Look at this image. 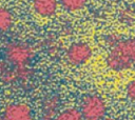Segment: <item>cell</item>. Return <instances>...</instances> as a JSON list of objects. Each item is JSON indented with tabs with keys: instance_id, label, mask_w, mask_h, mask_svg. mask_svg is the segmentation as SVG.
Wrapping results in <instances>:
<instances>
[{
	"instance_id": "cell-2",
	"label": "cell",
	"mask_w": 135,
	"mask_h": 120,
	"mask_svg": "<svg viewBox=\"0 0 135 120\" xmlns=\"http://www.w3.org/2000/svg\"><path fill=\"white\" fill-rule=\"evenodd\" d=\"M4 55L8 63L14 67H25L32 62L35 52L34 48L24 42L15 41L6 45Z\"/></svg>"
},
{
	"instance_id": "cell-3",
	"label": "cell",
	"mask_w": 135,
	"mask_h": 120,
	"mask_svg": "<svg viewBox=\"0 0 135 120\" xmlns=\"http://www.w3.org/2000/svg\"><path fill=\"white\" fill-rule=\"evenodd\" d=\"M80 112L84 120H103L107 114V103L99 95L90 94L82 98Z\"/></svg>"
},
{
	"instance_id": "cell-4",
	"label": "cell",
	"mask_w": 135,
	"mask_h": 120,
	"mask_svg": "<svg viewBox=\"0 0 135 120\" xmlns=\"http://www.w3.org/2000/svg\"><path fill=\"white\" fill-rule=\"evenodd\" d=\"M92 56L93 49L91 45L83 41L72 43L65 52V59L69 64L73 66H80L85 64L90 61Z\"/></svg>"
},
{
	"instance_id": "cell-8",
	"label": "cell",
	"mask_w": 135,
	"mask_h": 120,
	"mask_svg": "<svg viewBox=\"0 0 135 120\" xmlns=\"http://www.w3.org/2000/svg\"><path fill=\"white\" fill-rule=\"evenodd\" d=\"M14 22V18L12 13L5 8V7H0V33H5L7 32Z\"/></svg>"
},
{
	"instance_id": "cell-14",
	"label": "cell",
	"mask_w": 135,
	"mask_h": 120,
	"mask_svg": "<svg viewBox=\"0 0 135 120\" xmlns=\"http://www.w3.org/2000/svg\"><path fill=\"white\" fill-rule=\"evenodd\" d=\"M0 120H3V118H2V117H0Z\"/></svg>"
},
{
	"instance_id": "cell-5",
	"label": "cell",
	"mask_w": 135,
	"mask_h": 120,
	"mask_svg": "<svg viewBox=\"0 0 135 120\" xmlns=\"http://www.w3.org/2000/svg\"><path fill=\"white\" fill-rule=\"evenodd\" d=\"M2 118L3 120H33V113L25 103H11L4 107Z\"/></svg>"
},
{
	"instance_id": "cell-13",
	"label": "cell",
	"mask_w": 135,
	"mask_h": 120,
	"mask_svg": "<svg viewBox=\"0 0 135 120\" xmlns=\"http://www.w3.org/2000/svg\"><path fill=\"white\" fill-rule=\"evenodd\" d=\"M103 120H119V119H117V118H105Z\"/></svg>"
},
{
	"instance_id": "cell-10",
	"label": "cell",
	"mask_w": 135,
	"mask_h": 120,
	"mask_svg": "<svg viewBox=\"0 0 135 120\" xmlns=\"http://www.w3.org/2000/svg\"><path fill=\"white\" fill-rule=\"evenodd\" d=\"M56 120H84L80 109L70 107L62 112H60L56 118Z\"/></svg>"
},
{
	"instance_id": "cell-7",
	"label": "cell",
	"mask_w": 135,
	"mask_h": 120,
	"mask_svg": "<svg viewBox=\"0 0 135 120\" xmlns=\"http://www.w3.org/2000/svg\"><path fill=\"white\" fill-rule=\"evenodd\" d=\"M60 100L57 96L52 95L46 97L42 102L41 115L43 120H55L58 116Z\"/></svg>"
},
{
	"instance_id": "cell-11",
	"label": "cell",
	"mask_w": 135,
	"mask_h": 120,
	"mask_svg": "<svg viewBox=\"0 0 135 120\" xmlns=\"http://www.w3.org/2000/svg\"><path fill=\"white\" fill-rule=\"evenodd\" d=\"M126 94H127V98L135 103V79H132L131 81L128 82L127 87H126Z\"/></svg>"
},
{
	"instance_id": "cell-9",
	"label": "cell",
	"mask_w": 135,
	"mask_h": 120,
	"mask_svg": "<svg viewBox=\"0 0 135 120\" xmlns=\"http://www.w3.org/2000/svg\"><path fill=\"white\" fill-rule=\"evenodd\" d=\"M60 4L68 12H79L83 9L88 3V0H59Z\"/></svg>"
},
{
	"instance_id": "cell-6",
	"label": "cell",
	"mask_w": 135,
	"mask_h": 120,
	"mask_svg": "<svg viewBox=\"0 0 135 120\" xmlns=\"http://www.w3.org/2000/svg\"><path fill=\"white\" fill-rule=\"evenodd\" d=\"M32 6L38 16L51 18L58 9V0H32Z\"/></svg>"
},
{
	"instance_id": "cell-1",
	"label": "cell",
	"mask_w": 135,
	"mask_h": 120,
	"mask_svg": "<svg viewBox=\"0 0 135 120\" xmlns=\"http://www.w3.org/2000/svg\"><path fill=\"white\" fill-rule=\"evenodd\" d=\"M107 66L114 72H123L135 65V37L121 38L110 47L105 57Z\"/></svg>"
},
{
	"instance_id": "cell-12",
	"label": "cell",
	"mask_w": 135,
	"mask_h": 120,
	"mask_svg": "<svg viewBox=\"0 0 135 120\" xmlns=\"http://www.w3.org/2000/svg\"><path fill=\"white\" fill-rule=\"evenodd\" d=\"M126 19H127L128 22L132 21V20L134 19V14H133L131 11H127V12H124V13H123V20H126Z\"/></svg>"
}]
</instances>
